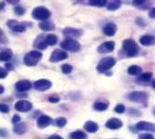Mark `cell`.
I'll return each mask as SVG.
<instances>
[{
  "label": "cell",
  "instance_id": "35",
  "mask_svg": "<svg viewBox=\"0 0 155 139\" xmlns=\"http://www.w3.org/2000/svg\"><path fill=\"white\" fill-rule=\"evenodd\" d=\"M7 43V37L5 35L4 31L0 28V44H5Z\"/></svg>",
  "mask_w": 155,
  "mask_h": 139
},
{
  "label": "cell",
  "instance_id": "27",
  "mask_svg": "<svg viewBox=\"0 0 155 139\" xmlns=\"http://www.w3.org/2000/svg\"><path fill=\"white\" fill-rule=\"evenodd\" d=\"M94 108L97 111H104L108 108V104L104 102H95L94 105Z\"/></svg>",
  "mask_w": 155,
  "mask_h": 139
},
{
  "label": "cell",
  "instance_id": "51",
  "mask_svg": "<svg viewBox=\"0 0 155 139\" xmlns=\"http://www.w3.org/2000/svg\"><path fill=\"white\" fill-rule=\"evenodd\" d=\"M153 88L155 89V80L153 81Z\"/></svg>",
  "mask_w": 155,
  "mask_h": 139
},
{
  "label": "cell",
  "instance_id": "39",
  "mask_svg": "<svg viewBox=\"0 0 155 139\" xmlns=\"http://www.w3.org/2000/svg\"><path fill=\"white\" fill-rule=\"evenodd\" d=\"M139 139H154V137L151 134H142L139 136Z\"/></svg>",
  "mask_w": 155,
  "mask_h": 139
},
{
  "label": "cell",
  "instance_id": "17",
  "mask_svg": "<svg viewBox=\"0 0 155 139\" xmlns=\"http://www.w3.org/2000/svg\"><path fill=\"white\" fill-rule=\"evenodd\" d=\"M105 126L109 129L116 130V129H119L123 127V122L118 118H111L106 122Z\"/></svg>",
  "mask_w": 155,
  "mask_h": 139
},
{
  "label": "cell",
  "instance_id": "3",
  "mask_svg": "<svg viewBox=\"0 0 155 139\" xmlns=\"http://www.w3.org/2000/svg\"><path fill=\"white\" fill-rule=\"evenodd\" d=\"M60 46L64 51H69V52H77L81 49L80 43L73 38H65L61 42Z\"/></svg>",
  "mask_w": 155,
  "mask_h": 139
},
{
  "label": "cell",
  "instance_id": "11",
  "mask_svg": "<svg viewBox=\"0 0 155 139\" xmlns=\"http://www.w3.org/2000/svg\"><path fill=\"white\" fill-rule=\"evenodd\" d=\"M115 47V43L114 41H106L103 43L99 47H98V52L100 54H106V53H111L114 50Z\"/></svg>",
  "mask_w": 155,
  "mask_h": 139
},
{
  "label": "cell",
  "instance_id": "12",
  "mask_svg": "<svg viewBox=\"0 0 155 139\" xmlns=\"http://www.w3.org/2000/svg\"><path fill=\"white\" fill-rule=\"evenodd\" d=\"M136 128L140 131H150V132H155V125L150 122L142 121L136 124Z\"/></svg>",
  "mask_w": 155,
  "mask_h": 139
},
{
  "label": "cell",
  "instance_id": "9",
  "mask_svg": "<svg viewBox=\"0 0 155 139\" xmlns=\"http://www.w3.org/2000/svg\"><path fill=\"white\" fill-rule=\"evenodd\" d=\"M34 86L37 91H46L52 86V82L47 79H39L35 82Z\"/></svg>",
  "mask_w": 155,
  "mask_h": 139
},
{
  "label": "cell",
  "instance_id": "18",
  "mask_svg": "<svg viewBox=\"0 0 155 139\" xmlns=\"http://www.w3.org/2000/svg\"><path fill=\"white\" fill-rule=\"evenodd\" d=\"M38 26L39 28L42 30V31H45V32H47V31H53L54 30L55 26H54V24L51 21H48V20H45V21H41L39 24H38Z\"/></svg>",
  "mask_w": 155,
  "mask_h": 139
},
{
  "label": "cell",
  "instance_id": "45",
  "mask_svg": "<svg viewBox=\"0 0 155 139\" xmlns=\"http://www.w3.org/2000/svg\"><path fill=\"white\" fill-rule=\"evenodd\" d=\"M7 136V131L5 129H1L0 128V137H5Z\"/></svg>",
  "mask_w": 155,
  "mask_h": 139
},
{
  "label": "cell",
  "instance_id": "46",
  "mask_svg": "<svg viewBox=\"0 0 155 139\" xmlns=\"http://www.w3.org/2000/svg\"><path fill=\"white\" fill-rule=\"evenodd\" d=\"M5 1L10 5H17L20 0H5Z\"/></svg>",
  "mask_w": 155,
  "mask_h": 139
},
{
  "label": "cell",
  "instance_id": "13",
  "mask_svg": "<svg viewBox=\"0 0 155 139\" xmlns=\"http://www.w3.org/2000/svg\"><path fill=\"white\" fill-rule=\"evenodd\" d=\"M34 46H35V48L39 49V50H45V49H46L47 46H48V45L46 44L45 36H43V35H39V36L35 38V42H34Z\"/></svg>",
  "mask_w": 155,
  "mask_h": 139
},
{
  "label": "cell",
  "instance_id": "40",
  "mask_svg": "<svg viewBox=\"0 0 155 139\" xmlns=\"http://www.w3.org/2000/svg\"><path fill=\"white\" fill-rule=\"evenodd\" d=\"M12 122H13V124H15V125L20 123V117H19L18 115H14V116H13V118H12Z\"/></svg>",
  "mask_w": 155,
  "mask_h": 139
},
{
  "label": "cell",
  "instance_id": "15",
  "mask_svg": "<svg viewBox=\"0 0 155 139\" xmlns=\"http://www.w3.org/2000/svg\"><path fill=\"white\" fill-rule=\"evenodd\" d=\"M52 123H53V119L46 115H43L39 117L37 119V127L39 128H45L48 126H50Z\"/></svg>",
  "mask_w": 155,
  "mask_h": 139
},
{
  "label": "cell",
  "instance_id": "52",
  "mask_svg": "<svg viewBox=\"0 0 155 139\" xmlns=\"http://www.w3.org/2000/svg\"><path fill=\"white\" fill-rule=\"evenodd\" d=\"M154 115H155V109H154Z\"/></svg>",
  "mask_w": 155,
  "mask_h": 139
},
{
  "label": "cell",
  "instance_id": "23",
  "mask_svg": "<svg viewBox=\"0 0 155 139\" xmlns=\"http://www.w3.org/2000/svg\"><path fill=\"white\" fill-rule=\"evenodd\" d=\"M121 5H122L121 0H111L107 4V9L110 10V11H115L118 8H120Z\"/></svg>",
  "mask_w": 155,
  "mask_h": 139
},
{
  "label": "cell",
  "instance_id": "7",
  "mask_svg": "<svg viewBox=\"0 0 155 139\" xmlns=\"http://www.w3.org/2000/svg\"><path fill=\"white\" fill-rule=\"evenodd\" d=\"M68 57V55L65 51L61 49H55L53 51L52 55L49 57V61L51 63H57L62 60H64Z\"/></svg>",
  "mask_w": 155,
  "mask_h": 139
},
{
  "label": "cell",
  "instance_id": "44",
  "mask_svg": "<svg viewBox=\"0 0 155 139\" xmlns=\"http://www.w3.org/2000/svg\"><path fill=\"white\" fill-rule=\"evenodd\" d=\"M5 69H6V70H8V71H10V70H13V69H14L13 65H12V64H10V63H6V64H5Z\"/></svg>",
  "mask_w": 155,
  "mask_h": 139
},
{
  "label": "cell",
  "instance_id": "31",
  "mask_svg": "<svg viewBox=\"0 0 155 139\" xmlns=\"http://www.w3.org/2000/svg\"><path fill=\"white\" fill-rule=\"evenodd\" d=\"M14 13H15L16 15H18V16H22V15H25V9L23 6H21V5H15V6L14 7Z\"/></svg>",
  "mask_w": 155,
  "mask_h": 139
},
{
  "label": "cell",
  "instance_id": "43",
  "mask_svg": "<svg viewBox=\"0 0 155 139\" xmlns=\"http://www.w3.org/2000/svg\"><path fill=\"white\" fill-rule=\"evenodd\" d=\"M145 2H146V0H133V3H134L135 5H143Z\"/></svg>",
  "mask_w": 155,
  "mask_h": 139
},
{
  "label": "cell",
  "instance_id": "28",
  "mask_svg": "<svg viewBox=\"0 0 155 139\" xmlns=\"http://www.w3.org/2000/svg\"><path fill=\"white\" fill-rule=\"evenodd\" d=\"M89 5H94V6H104L107 4V0H89Z\"/></svg>",
  "mask_w": 155,
  "mask_h": 139
},
{
  "label": "cell",
  "instance_id": "19",
  "mask_svg": "<svg viewBox=\"0 0 155 139\" xmlns=\"http://www.w3.org/2000/svg\"><path fill=\"white\" fill-rule=\"evenodd\" d=\"M140 43L143 46H153V45L155 44V36H151V35H144V36H141Z\"/></svg>",
  "mask_w": 155,
  "mask_h": 139
},
{
  "label": "cell",
  "instance_id": "47",
  "mask_svg": "<svg viewBox=\"0 0 155 139\" xmlns=\"http://www.w3.org/2000/svg\"><path fill=\"white\" fill-rule=\"evenodd\" d=\"M149 15H150V17H152V18H155V7L154 8H153V9L150 11Z\"/></svg>",
  "mask_w": 155,
  "mask_h": 139
},
{
  "label": "cell",
  "instance_id": "10",
  "mask_svg": "<svg viewBox=\"0 0 155 139\" xmlns=\"http://www.w3.org/2000/svg\"><path fill=\"white\" fill-rule=\"evenodd\" d=\"M15 110H17V111H19V112L25 113V112L30 111V110L33 108V105H32V103H30L29 101H26V100H20V101H18V102L15 103Z\"/></svg>",
  "mask_w": 155,
  "mask_h": 139
},
{
  "label": "cell",
  "instance_id": "32",
  "mask_svg": "<svg viewBox=\"0 0 155 139\" xmlns=\"http://www.w3.org/2000/svg\"><path fill=\"white\" fill-rule=\"evenodd\" d=\"M66 123H67V121H66V119L64 117H59L54 121L55 126L58 127H64L66 125Z\"/></svg>",
  "mask_w": 155,
  "mask_h": 139
},
{
  "label": "cell",
  "instance_id": "50",
  "mask_svg": "<svg viewBox=\"0 0 155 139\" xmlns=\"http://www.w3.org/2000/svg\"><path fill=\"white\" fill-rule=\"evenodd\" d=\"M4 91H5V88H4V86L0 85V95H1V94H3V93H4Z\"/></svg>",
  "mask_w": 155,
  "mask_h": 139
},
{
  "label": "cell",
  "instance_id": "25",
  "mask_svg": "<svg viewBox=\"0 0 155 139\" xmlns=\"http://www.w3.org/2000/svg\"><path fill=\"white\" fill-rule=\"evenodd\" d=\"M142 68L139 66H136V65H134V66H131L129 68H128V73L132 76H139L142 74Z\"/></svg>",
  "mask_w": 155,
  "mask_h": 139
},
{
  "label": "cell",
  "instance_id": "22",
  "mask_svg": "<svg viewBox=\"0 0 155 139\" xmlns=\"http://www.w3.org/2000/svg\"><path fill=\"white\" fill-rule=\"evenodd\" d=\"M84 129L89 133H95L99 129V127L96 123H94L93 121H87L84 124Z\"/></svg>",
  "mask_w": 155,
  "mask_h": 139
},
{
  "label": "cell",
  "instance_id": "16",
  "mask_svg": "<svg viewBox=\"0 0 155 139\" xmlns=\"http://www.w3.org/2000/svg\"><path fill=\"white\" fill-rule=\"evenodd\" d=\"M117 31V26L114 23H108L103 27V33L107 36H113Z\"/></svg>",
  "mask_w": 155,
  "mask_h": 139
},
{
  "label": "cell",
  "instance_id": "38",
  "mask_svg": "<svg viewBox=\"0 0 155 139\" xmlns=\"http://www.w3.org/2000/svg\"><path fill=\"white\" fill-rule=\"evenodd\" d=\"M7 76V70L5 68L0 67V79L5 78Z\"/></svg>",
  "mask_w": 155,
  "mask_h": 139
},
{
  "label": "cell",
  "instance_id": "4",
  "mask_svg": "<svg viewBox=\"0 0 155 139\" xmlns=\"http://www.w3.org/2000/svg\"><path fill=\"white\" fill-rule=\"evenodd\" d=\"M123 49L128 56H134L137 55L138 46L133 39H125L123 41Z\"/></svg>",
  "mask_w": 155,
  "mask_h": 139
},
{
  "label": "cell",
  "instance_id": "2",
  "mask_svg": "<svg viewBox=\"0 0 155 139\" xmlns=\"http://www.w3.org/2000/svg\"><path fill=\"white\" fill-rule=\"evenodd\" d=\"M51 16V12L50 10L43 5H39L36 6L33 9L32 11V17L35 20H38V21H45L47 20L49 17Z\"/></svg>",
  "mask_w": 155,
  "mask_h": 139
},
{
  "label": "cell",
  "instance_id": "30",
  "mask_svg": "<svg viewBox=\"0 0 155 139\" xmlns=\"http://www.w3.org/2000/svg\"><path fill=\"white\" fill-rule=\"evenodd\" d=\"M12 31L14 32H16V33H23L26 30V26L24 25V24H21V23H18L17 25H15L12 29Z\"/></svg>",
  "mask_w": 155,
  "mask_h": 139
},
{
  "label": "cell",
  "instance_id": "36",
  "mask_svg": "<svg viewBox=\"0 0 155 139\" xmlns=\"http://www.w3.org/2000/svg\"><path fill=\"white\" fill-rule=\"evenodd\" d=\"M19 22L17 21V20H15V19H10V20H8L7 22H6V25L10 28V29H12L15 25H17Z\"/></svg>",
  "mask_w": 155,
  "mask_h": 139
},
{
  "label": "cell",
  "instance_id": "8",
  "mask_svg": "<svg viewBox=\"0 0 155 139\" xmlns=\"http://www.w3.org/2000/svg\"><path fill=\"white\" fill-rule=\"evenodd\" d=\"M63 34L66 38H77L83 35V31L81 29L74 28V27H65L63 30Z\"/></svg>",
  "mask_w": 155,
  "mask_h": 139
},
{
  "label": "cell",
  "instance_id": "34",
  "mask_svg": "<svg viewBox=\"0 0 155 139\" xmlns=\"http://www.w3.org/2000/svg\"><path fill=\"white\" fill-rule=\"evenodd\" d=\"M114 111H115L116 113H118V114H123V113L125 111V107H124V105L119 104V105H117V106L115 107Z\"/></svg>",
  "mask_w": 155,
  "mask_h": 139
},
{
  "label": "cell",
  "instance_id": "1",
  "mask_svg": "<svg viewBox=\"0 0 155 139\" xmlns=\"http://www.w3.org/2000/svg\"><path fill=\"white\" fill-rule=\"evenodd\" d=\"M42 56H43V54L40 51L33 50L25 55L23 61L26 66H35L41 60Z\"/></svg>",
  "mask_w": 155,
  "mask_h": 139
},
{
  "label": "cell",
  "instance_id": "14",
  "mask_svg": "<svg viewBox=\"0 0 155 139\" xmlns=\"http://www.w3.org/2000/svg\"><path fill=\"white\" fill-rule=\"evenodd\" d=\"M15 87L16 91H18V92H25V91L31 89L32 84L28 80H20L15 84Z\"/></svg>",
  "mask_w": 155,
  "mask_h": 139
},
{
  "label": "cell",
  "instance_id": "49",
  "mask_svg": "<svg viewBox=\"0 0 155 139\" xmlns=\"http://www.w3.org/2000/svg\"><path fill=\"white\" fill-rule=\"evenodd\" d=\"M5 8V3L4 2H0V11L3 10Z\"/></svg>",
  "mask_w": 155,
  "mask_h": 139
},
{
  "label": "cell",
  "instance_id": "6",
  "mask_svg": "<svg viewBox=\"0 0 155 139\" xmlns=\"http://www.w3.org/2000/svg\"><path fill=\"white\" fill-rule=\"evenodd\" d=\"M128 98L133 102L137 103H146L148 99V95L145 92H140V91H134L129 94Z\"/></svg>",
  "mask_w": 155,
  "mask_h": 139
},
{
  "label": "cell",
  "instance_id": "26",
  "mask_svg": "<svg viewBox=\"0 0 155 139\" xmlns=\"http://www.w3.org/2000/svg\"><path fill=\"white\" fill-rule=\"evenodd\" d=\"M69 137H70V139H86L87 136L83 131L78 130V131H74V132L71 133Z\"/></svg>",
  "mask_w": 155,
  "mask_h": 139
},
{
  "label": "cell",
  "instance_id": "33",
  "mask_svg": "<svg viewBox=\"0 0 155 139\" xmlns=\"http://www.w3.org/2000/svg\"><path fill=\"white\" fill-rule=\"evenodd\" d=\"M61 68H62V72H63L64 74H66V75L70 74V73L72 72V70H73V66H72L71 65H69V64H64V65H63Z\"/></svg>",
  "mask_w": 155,
  "mask_h": 139
},
{
  "label": "cell",
  "instance_id": "20",
  "mask_svg": "<svg viewBox=\"0 0 155 139\" xmlns=\"http://www.w3.org/2000/svg\"><path fill=\"white\" fill-rule=\"evenodd\" d=\"M13 130L16 135H24L27 131V126H26L25 123L21 122V123H18V124L15 125Z\"/></svg>",
  "mask_w": 155,
  "mask_h": 139
},
{
  "label": "cell",
  "instance_id": "41",
  "mask_svg": "<svg viewBox=\"0 0 155 139\" xmlns=\"http://www.w3.org/2000/svg\"><path fill=\"white\" fill-rule=\"evenodd\" d=\"M48 101L51 102V103H57V102H59V97H50L48 98Z\"/></svg>",
  "mask_w": 155,
  "mask_h": 139
},
{
  "label": "cell",
  "instance_id": "48",
  "mask_svg": "<svg viewBox=\"0 0 155 139\" xmlns=\"http://www.w3.org/2000/svg\"><path fill=\"white\" fill-rule=\"evenodd\" d=\"M47 139H63V137H61L58 136V135H53V136L49 137Z\"/></svg>",
  "mask_w": 155,
  "mask_h": 139
},
{
  "label": "cell",
  "instance_id": "24",
  "mask_svg": "<svg viewBox=\"0 0 155 139\" xmlns=\"http://www.w3.org/2000/svg\"><path fill=\"white\" fill-rule=\"evenodd\" d=\"M45 41L48 46H54L58 42V37L54 34H48L45 36Z\"/></svg>",
  "mask_w": 155,
  "mask_h": 139
},
{
  "label": "cell",
  "instance_id": "29",
  "mask_svg": "<svg viewBox=\"0 0 155 139\" xmlns=\"http://www.w3.org/2000/svg\"><path fill=\"white\" fill-rule=\"evenodd\" d=\"M153 77V74L152 73H144L143 75H141V76L137 79V81L140 82H148L152 79Z\"/></svg>",
  "mask_w": 155,
  "mask_h": 139
},
{
  "label": "cell",
  "instance_id": "37",
  "mask_svg": "<svg viewBox=\"0 0 155 139\" xmlns=\"http://www.w3.org/2000/svg\"><path fill=\"white\" fill-rule=\"evenodd\" d=\"M0 112L1 113H8L9 112L8 106H6L5 104H0Z\"/></svg>",
  "mask_w": 155,
  "mask_h": 139
},
{
  "label": "cell",
  "instance_id": "42",
  "mask_svg": "<svg viewBox=\"0 0 155 139\" xmlns=\"http://www.w3.org/2000/svg\"><path fill=\"white\" fill-rule=\"evenodd\" d=\"M136 24H137L138 25L144 26V21H143V19L141 18V17H137V18H136Z\"/></svg>",
  "mask_w": 155,
  "mask_h": 139
},
{
  "label": "cell",
  "instance_id": "21",
  "mask_svg": "<svg viewBox=\"0 0 155 139\" xmlns=\"http://www.w3.org/2000/svg\"><path fill=\"white\" fill-rule=\"evenodd\" d=\"M13 56V53L11 49H4L0 52V61L3 62H8Z\"/></svg>",
  "mask_w": 155,
  "mask_h": 139
},
{
  "label": "cell",
  "instance_id": "5",
  "mask_svg": "<svg viewBox=\"0 0 155 139\" xmlns=\"http://www.w3.org/2000/svg\"><path fill=\"white\" fill-rule=\"evenodd\" d=\"M115 63H116V61L114 57H111V56L104 57L97 65V70L100 73H104V72L108 71L109 69H111L115 65Z\"/></svg>",
  "mask_w": 155,
  "mask_h": 139
}]
</instances>
